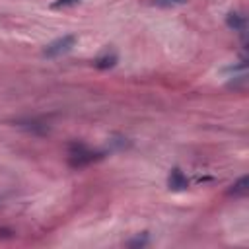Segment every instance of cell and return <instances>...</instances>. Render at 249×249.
<instances>
[{
    "mask_svg": "<svg viewBox=\"0 0 249 249\" xmlns=\"http://www.w3.org/2000/svg\"><path fill=\"white\" fill-rule=\"evenodd\" d=\"M167 183H169V189H173V191H183V189L189 187V179H187V175L179 167H173L171 169Z\"/></svg>",
    "mask_w": 249,
    "mask_h": 249,
    "instance_id": "3957f363",
    "label": "cell"
},
{
    "mask_svg": "<svg viewBox=\"0 0 249 249\" xmlns=\"http://www.w3.org/2000/svg\"><path fill=\"white\" fill-rule=\"evenodd\" d=\"M247 191H249V177L243 175L241 179H237V181L231 185V189L228 191V195H233V196H245Z\"/></svg>",
    "mask_w": 249,
    "mask_h": 249,
    "instance_id": "5b68a950",
    "label": "cell"
},
{
    "mask_svg": "<svg viewBox=\"0 0 249 249\" xmlns=\"http://www.w3.org/2000/svg\"><path fill=\"white\" fill-rule=\"evenodd\" d=\"M226 21H228V25H230L231 29H237V31H243V29H245V18H243L241 14H233V12H231Z\"/></svg>",
    "mask_w": 249,
    "mask_h": 249,
    "instance_id": "8992f818",
    "label": "cell"
},
{
    "mask_svg": "<svg viewBox=\"0 0 249 249\" xmlns=\"http://www.w3.org/2000/svg\"><path fill=\"white\" fill-rule=\"evenodd\" d=\"M80 0H56V2H53V8L54 10H58V8H68V6H74V4H78Z\"/></svg>",
    "mask_w": 249,
    "mask_h": 249,
    "instance_id": "52a82bcc",
    "label": "cell"
},
{
    "mask_svg": "<svg viewBox=\"0 0 249 249\" xmlns=\"http://www.w3.org/2000/svg\"><path fill=\"white\" fill-rule=\"evenodd\" d=\"M76 43V37L74 35H64V37H58L56 41H53L51 45H47L43 49V56H49V58H54V56H60L64 53H68Z\"/></svg>",
    "mask_w": 249,
    "mask_h": 249,
    "instance_id": "7a4b0ae2",
    "label": "cell"
},
{
    "mask_svg": "<svg viewBox=\"0 0 249 249\" xmlns=\"http://www.w3.org/2000/svg\"><path fill=\"white\" fill-rule=\"evenodd\" d=\"M167 2H169V4H185L187 0H167Z\"/></svg>",
    "mask_w": 249,
    "mask_h": 249,
    "instance_id": "9c48e42d",
    "label": "cell"
},
{
    "mask_svg": "<svg viewBox=\"0 0 249 249\" xmlns=\"http://www.w3.org/2000/svg\"><path fill=\"white\" fill-rule=\"evenodd\" d=\"M148 243V235L144 233L142 237H136V239H132V241H128V247H144Z\"/></svg>",
    "mask_w": 249,
    "mask_h": 249,
    "instance_id": "ba28073f",
    "label": "cell"
},
{
    "mask_svg": "<svg viewBox=\"0 0 249 249\" xmlns=\"http://www.w3.org/2000/svg\"><path fill=\"white\" fill-rule=\"evenodd\" d=\"M103 154L101 152H93L89 150L86 144L82 142H74L70 144V150H68V163L72 167H84V165H89L97 160H101Z\"/></svg>",
    "mask_w": 249,
    "mask_h": 249,
    "instance_id": "6da1fadb",
    "label": "cell"
},
{
    "mask_svg": "<svg viewBox=\"0 0 249 249\" xmlns=\"http://www.w3.org/2000/svg\"><path fill=\"white\" fill-rule=\"evenodd\" d=\"M117 53L115 51H105L103 54H99L95 60H93V64H95V68H99V70H109V68H113L115 64H117Z\"/></svg>",
    "mask_w": 249,
    "mask_h": 249,
    "instance_id": "277c9868",
    "label": "cell"
}]
</instances>
